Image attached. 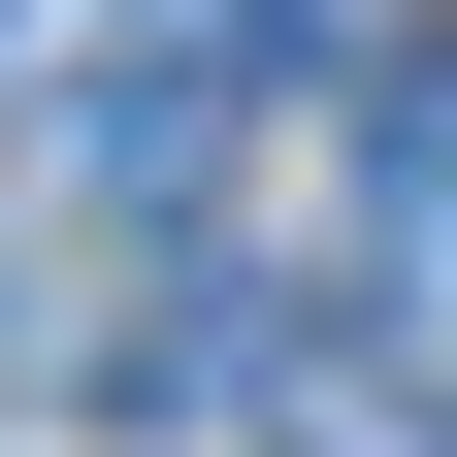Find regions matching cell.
Segmentation results:
<instances>
[{"label": "cell", "instance_id": "1", "mask_svg": "<svg viewBox=\"0 0 457 457\" xmlns=\"http://www.w3.org/2000/svg\"><path fill=\"white\" fill-rule=\"evenodd\" d=\"M392 295H457V66L392 98Z\"/></svg>", "mask_w": 457, "mask_h": 457}]
</instances>
